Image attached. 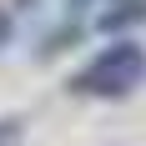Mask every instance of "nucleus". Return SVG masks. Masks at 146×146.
I'll use <instances>...</instances> for the list:
<instances>
[{
  "instance_id": "f257e3e1",
  "label": "nucleus",
  "mask_w": 146,
  "mask_h": 146,
  "mask_svg": "<svg viewBox=\"0 0 146 146\" xmlns=\"http://www.w3.org/2000/svg\"><path fill=\"white\" fill-rule=\"evenodd\" d=\"M146 81V45L136 40H111L71 76L76 96H96V101H121Z\"/></svg>"
},
{
  "instance_id": "f03ea898",
  "label": "nucleus",
  "mask_w": 146,
  "mask_h": 146,
  "mask_svg": "<svg viewBox=\"0 0 146 146\" xmlns=\"http://www.w3.org/2000/svg\"><path fill=\"white\" fill-rule=\"evenodd\" d=\"M141 20H146V0H111L96 25L101 30H131V25H141Z\"/></svg>"
},
{
  "instance_id": "7ed1b4c3",
  "label": "nucleus",
  "mask_w": 146,
  "mask_h": 146,
  "mask_svg": "<svg viewBox=\"0 0 146 146\" xmlns=\"http://www.w3.org/2000/svg\"><path fill=\"white\" fill-rule=\"evenodd\" d=\"M20 116H0V146H20Z\"/></svg>"
}]
</instances>
